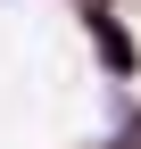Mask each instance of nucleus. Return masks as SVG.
<instances>
[{"instance_id": "obj_3", "label": "nucleus", "mask_w": 141, "mask_h": 149, "mask_svg": "<svg viewBox=\"0 0 141 149\" xmlns=\"http://www.w3.org/2000/svg\"><path fill=\"white\" fill-rule=\"evenodd\" d=\"M66 8H75V17H100V8H116V0H66Z\"/></svg>"}, {"instance_id": "obj_2", "label": "nucleus", "mask_w": 141, "mask_h": 149, "mask_svg": "<svg viewBox=\"0 0 141 149\" xmlns=\"http://www.w3.org/2000/svg\"><path fill=\"white\" fill-rule=\"evenodd\" d=\"M108 149H141V108H125V116H116V133H108Z\"/></svg>"}, {"instance_id": "obj_1", "label": "nucleus", "mask_w": 141, "mask_h": 149, "mask_svg": "<svg viewBox=\"0 0 141 149\" xmlns=\"http://www.w3.org/2000/svg\"><path fill=\"white\" fill-rule=\"evenodd\" d=\"M83 42H91V58H100V74H108V83H133V74H141V33H133L116 8L83 17Z\"/></svg>"}]
</instances>
